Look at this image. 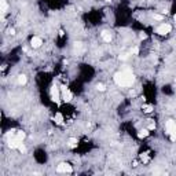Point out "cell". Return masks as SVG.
<instances>
[{"mask_svg": "<svg viewBox=\"0 0 176 176\" xmlns=\"http://www.w3.org/2000/svg\"><path fill=\"white\" fill-rule=\"evenodd\" d=\"M114 81L120 87H131L135 81V77L130 70H122L114 74Z\"/></svg>", "mask_w": 176, "mask_h": 176, "instance_id": "cell-1", "label": "cell"}, {"mask_svg": "<svg viewBox=\"0 0 176 176\" xmlns=\"http://www.w3.org/2000/svg\"><path fill=\"white\" fill-rule=\"evenodd\" d=\"M0 4H2V14H4L6 11H7V2L6 0H0Z\"/></svg>", "mask_w": 176, "mask_h": 176, "instance_id": "cell-11", "label": "cell"}, {"mask_svg": "<svg viewBox=\"0 0 176 176\" xmlns=\"http://www.w3.org/2000/svg\"><path fill=\"white\" fill-rule=\"evenodd\" d=\"M145 111H146V113H150V111H151V106H146L145 107Z\"/></svg>", "mask_w": 176, "mask_h": 176, "instance_id": "cell-16", "label": "cell"}, {"mask_svg": "<svg viewBox=\"0 0 176 176\" xmlns=\"http://www.w3.org/2000/svg\"><path fill=\"white\" fill-rule=\"evenodd\" d=\"M57 171L61 172V174H72L73 172V166L67 162H61L59 165L57 166Z\"/></svg>", "mask_w": 176, "mask_h": 176, "instance_id": "cell-4", "label": "cell"}, {"mask_svg": "<svg viewBox=\"0 0 176 176\" xmlns=\"http://www.w3.org/2000/svg\"><path fill=\"white\" fill-rule=\"evenodd\" d=\"M171 30H172V26L169 25V23H161V25L157 28V33L161 34V36L171 33Z\"/></svg>", "mask_w": 176, "mask_h": 176, "instance_id": "cell-5", "label": "cell"}, {"mask_svg": "<svg viewBox=\"0 0 176 176\" xmlns=\"http://www.w3.org/2000/svg\"><path fill=\"white\" fill-rule=\"evenodd\" d=\"M165 134L168 135L172 142H175L176 140V121H174V120H168V121H166Z\"/></svg>", "mask_w": 176, "mask_h": 176, "instance_id": "cell-2", "label": "cell"}, {"mask_svg": "<svg viewBox=\"0 0 176 176\" xmlns=\"http://www.w3.org/2000/svg\"><path fill=\"white\" fill-rule=\"evenodd\" d=\"M61 92H62V101L63 102H70L73 99V94L69 88L66 87H61Z\"/></svg>", "mask_w": 176, "mask_h": 176, "instance_id": "cell-6", "label": "cell"}, {"mask_svg": "<svg viewBox=\"0 0 176 176\" xmlns=\"http://www.w3.org/2000/svg\"><path fill=\"white\" fill-rule=\"evenodd\" d=\"M77 139H76V138H70L69 140H67V146H69V147H76V146H77Z\"/></svg>", "mask_w": 176, "mask_h": 176, "instance_id": "cell-9", "label": "cell"}, {"mask_svg": "<svg viewBox=\"0 0 176 176\" xmlns=\"http://www.w3.org/2000/svg\"><path fill=\"white\" fill-rule=\"evenodd\" d=\"M154 18L155 19H162V17H161V15H154Z\"/></svg>", "mask_w": 176, "mask_h": 176, "instance_id": "cell-18", "label": "cell"}, {"mask_svg": "<svg viewBox=\"0 0 176 176\" xmlns=\"http://www.w3.org/2000/svg\"><path fill=\"white\" fill-rule=\"evenodd\" d=\"M18 83L19 84H26V76H23V74L18 76Z\"/></svg>", "mask_w": 176, "mask_h": 176, "instance_id": "cell-13", "label": "cell"}, {"mask_svg": "<svg viewBox=\"0 0 176 176\" xmlns=\"http://www.w3.org/2000/svg\"><path fill=\"white\" fill-rule=\"evenodd\" d=\"M138 51H139V50H138L136 47H135V48H132V50H131V52H132V54H138Z\"/></svg>", "mask_w": 176, "mask_h": 176, "instance_id": "cell-17", "label": "cell"}, {"mask_svg": "<svg viewBox=\"0 0 176 176\" xmlns=\"http://www.w3.org/2000/svg\"><path fill=\"white\" fill-rule=\"evenodd\" d=\"M107 2H110V0H107Z\"/></svg>", "mask_w": 176, "mask_h": 176, "instance_id": "cell-20", "label": "cell"}, {"mask_svg": "<svg viewBox=\"0 0 176 176\" xmlns=\"http://www.w3.org/2000/svg\"><path fill=\"white\" fill-rule=\"evenodd\" d=\"M138 136H139L140 139H143V138H147L149 136V130H147V128H145V130H140L139 134H138Z\"/></svg>", "mask_w": 176, "mask_h": 176, "instance_id": "cell-8", "label": "cell"}, {"mask_svg": "<svg viewBox=\"0 0 176 176\" xmlns=\"http://www.w3.org/2000/svg\"><path fill=\"white\" fill-rule=\"evenodd\" d=\"M18 150L21 151V153H25V151H26V147H25V145H23V143H21V145H19Z\"/></svg>", "mask_w": 176, "mask_h": 176, "instance_id": "cell-14", "label": "cell"}, {"mask_svg": "<svg viewBox=\"0 0 176 176\" xmlns=\"http://www.w3.org/2000/svg\"><path fill=\"white\" fill-rule=\"evenodd\" d=\"M174 21L176 22V14H175V15H174Z\"/></svg>", "mask_w": 176, "mask_h": 176, "instance_id": "cell-19", "label": "cell"}, {"mask_svg": "<svg viewBox=\"0 0 176 176\" xmlns=\"http://www.w3.org/2000/svg\"><path fill=\"white\" fill-rule=\"evenodd\" d=\"M96 88H98L99 91H105V86H103V84H98V86H96Z\"/></svg>", "mask_w": 176, "mask_h": 176, "instance_id": "cell-15", "label": "cell"}, {"mask_svg": "<svg viewBox=\"0 0 176 176\" xmlns=\"http://www.w3.org/2000/svg\"><path fill=\"white\" fill-rule=\"evenodd\" d=\"M102 39H103L105 42H107V43H109L110 40H111V34L109 33V32H106V30H105V32H102Z\"/></svg>", "mask_w": 176, "mask_h": 176, "instance_id": "cell-10", "label": "cell"}, {"mask_svg": "<svg viewBox=\"0 0 176 176\" xmlns=\"http://www.w3.org/2000/svg\"><path fill=\"white\" fill-rule=\"evenodd\" d=\"M42 44H43L42 37H39V36H33V37L30 39V46L33 47V48H39V47H42Z\"/></svg>", "mask_w": 176, "mask_h": 176, "instance_id": "cell-7", "label": "cell"}, {"mask_svg": "<svg viewBox=\"0 0 176 176\" xmlns=\"http://www.w3.org/2000/svg\"><path fill=\"white\" fill-rule=\"evenodd\" d=\"M51 99L52 102H55V103H59V101L62 99V92H61V88L54 86L51 88Z\"/></svg>", "mask_w": 176, "mask_h": 176, "instance_id": "cell-3", "label": "cell"}, {"mask_svg": "<svg viewBox=\"0 0 176 176\" xmlns=\"http://www.w3.org/2000/svg\"><path fill=\"white\" fill-rule=\"evenodd\" d=\"M55 122H57V124H63V116L62 114H57V116H55Z\"/></svg>", "mask_w": 176, "mask_h": 176, "instance_id": "cell-12", "label": "cell"}]
</instances>
